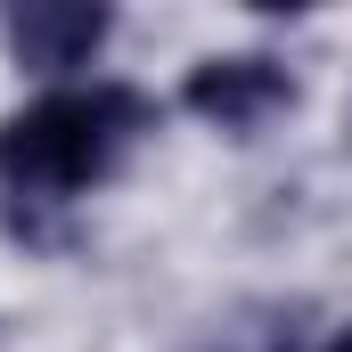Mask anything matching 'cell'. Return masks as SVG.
<instances>
[{
    "label": "cell",
    "instance_id": "6da1fadb",
    "mask_svg": "<svg viewBox=\"0 0 352 352\" xmlns=\"http://www.w3.org/2000/svg\"><path fill=\"white\" fill-rule=\"evenodd\" d=\"M148 131V98L123 82H90V90H50L25 115L0 123V180L33 205H66L74 188L115 173V156Z\"/></svg>",
    "mask_w": 352,
    "mask_h": 352
},
{
    "label": "cell",
    "instance_id": "7a4b0ae2",
    "mask_svg": "<svg viewBox=\"0 0 352 352\" xmlns=\"http://www.w3.org/2000/svg\"><path fill=\"white\" fill-rule=\"evenodd\" d=\"M287 98H295V82H287L278 58H205V66L180 82V107L205 115V123H221V131H254V123L278 115Z\"/></svg>",
    "mask_w": 352,
    "mask_h": 352
},
{
    "label": "cell",
    "instance_id": "3957f363",
    "mask_svg": "<svg viewBox=\"0 0 352 352\" xmlns=\"http://www.w3.org/2000/svg\"><path fill=\"white\" fill-rule=\"evenodd\" d=\"M107 41V8L90 0H25L8 8V50L41 74H66V66H90V50Z\"/></svg>",
    "mask_w": 352,
    "mask_h": 352
},
{
    "label": "cell",
    "instance_id": "277c9868",
    "mask_svg": "<svg viewBox=\"0 0 352 352\" xmlns=\"http://www.w3.org/2000/svg\"><path fill=\"white\" fill-rule=\"evenodd\" d=\"M205 352H295V328H278V320L270 328H221Z\"/></svg>",
    "mask_w": 352,
    "mask_h": 352
},
{
    "label": "cell",
    "instance_id": "5b68a950",
    "mask_svg": "<svg viewBox=\"0 0 352 352\" xmlns=\"http://www.w3.org/2000/svg\"><path fill=\"white\" fill-rule=\"evenodd\" d=\"M328 352H352V328H344V336H336V344H328Z\"/></svg>",
    "mask_w": 352,
    "mask_h": 352
}]
</instances>
